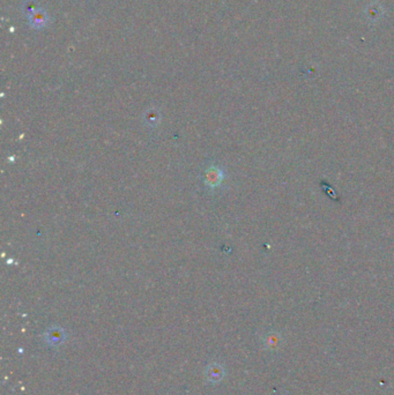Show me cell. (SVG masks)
<instances>
[{"mask_svg": "<svg viewBox=\"0 0 394 395\" xmlns=\"http://www.w3.org/2000/svg\"><path fill=\"white\" fill-rule=\"evenodd\" d=\"M44 340L50 347L57 348L66 341V332L60 327H51L44 333Z\"/></svg>", "mask_w": 394, "mask_h": 395, "instance_id": "obj_1", "label": "cell"}, {"mask_svg": "<svg viewBox=\"0 0 394 395\" xmlns=\"http://www.w3.org/2000/svg\"><path fill=\"white\" fill-rule=\"evenodd\" d=\"M224 375H226V371H224L223 367L218 363L208 365L205 371L206 379L211 382V384H216V382L221 381L224 378Z\"/></svg>", "mask_w": 394, "mask_h": 395, "instance_id": "obj_2", "label": "cell"}, {"mask_svg": "<svg viewBox=\"0 0 394 395\" xmlns=\"http://www.w3.org/2000/svg\"><path fill=\"white\" fill-rule=\"evenodd\" d=\"M29 20L34 28H42L48 22V16L42 10H35L29 15Z\"/></svg>", "mask_w": 394, "mask_h": 395, "instance_id": "obj_3", "label": "cell"}]
</instances>
